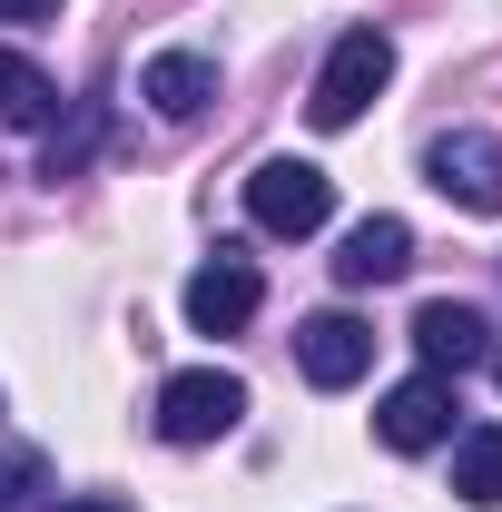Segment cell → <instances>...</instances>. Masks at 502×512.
<instances>
[{
	"mask_svg": "<svg viewBox=\"0 0 502 512\" xmlns=\"http://www.w3.org/2000/svg\"><path fill=\"white\" fill-rule=\"evenodd\" d=\"M237 424H247V384L227 375V365H188V375L158 384V434L168 444H217Z\"/></svg>",
	"mask_w": 502,
	"mask_h": 512,
	"instance_id": "cell-1",
	"label": "cell"
},
{
	"mask_svg": "<svg viewBox=\"0 0 502 512\" xmlns=\"http://www.w3.org/2000/svg\"><path fill=\"white\" fill-rule=\"evenodd\" d=\"M247 217L266 237H315V227L335 217V178H325L315 158H266L247 178Z\"/></svg>",
	"mask_w": 502,
	"mask_h": 512,
	"instance_id": "cell-2",
	"label": "cell"
},
{
	"mask_svg": "<svg viewBox=\"0 0 502 512\" xmlns=\"http://www.w3.org/2000/svg\"><path fill=\"white\" fill-rule=\"evenodd\" d=\"M384 79H394V40H384V30H345L335 60H325V79H315V99H306V119L315 128H355Z\"/></svg>",
	"mask_w": 502,
	"mask_h": 512,
	"instance_id": "cell-3",
	"label": "cell"
},
{
	"mask_svg": "<svg viewBox=\"0 0 502 512\" xmlns=\"http://www.w3.org/2000/svg\"><path fill=\"white\" fill-rule=\"evenodd\" d=\"M296 365H306L315 394H345V384H365V375H375V325L345 316V306H325V316L296 325Z\"/></svg>",
	"mask_w": 502,
	"mask_h": 512,
	"instance_id": "cell-4",
	"label": "cell"
},
{
	"mask_svg": "<svg viewBox=\"0 0 502 512\" xmlns=\"http://www.w3.org/2000/svg\"><path fill=\"white\" fill-rule=\"evenodd\" d=\"M424 178H434L453 207L502 217V138H483V128H443L434 148H424Z\"/></svg>",
	"mask_w": 502,
	"mask_h": 512,
	"instance_id": "cell-5",
	"label": "cell"
},
{
	"mask_svg": "<svg viewBox=\"0 0 502 512\" xmlns=\"http://www.w3.org/2000/svg\"><path fill=\"white\" fill-rule=\"evenodd\" d=\"M256 296H266V276H256V256L217 247V256H207V266L188 276V325H197V335H237V325L256 316Z\"/></svg>",
	"mask_w": 502,
	"mask_h": 512,
	"instance_id": "cell-6",
	"label": "cell"
},
{
	"mask_svg": "<svg viewBox=\"0 0 502 512\" xmlns=\"http://www.w3.org/2000/svg\"><path fill=\"white\" fill-rule=\"evenodd\" d=\"M375 434L394 453H434V444H453V384L443 375H414V384H394L375 404Z\"/></svg>",
	"mask_w": 502,
	"mask_h": 512,
	"instance_id": "cell-7",
	"label": "cell"
},
{
	"mask_svg": "<svg viewBox=\"0 0 502 512\" xmlns=\"http://www.w3.org/2000/svg\"><path fill=\"white\" fill-rule=\"evenodd\" d=\"M414 345H424V365H434V375H463V365H483V355H493V325H483V306L434 296V306L414 316Z\"/></svg>",
	"mask_w": 502,
	"mask_h": 512,
	"instance_id": "cell-8",
	"label": "cell"
},
{
	"mask_svg": "<svg viewBox=\"0 0 502 512\" xmlns=\"http://www.w3.org/2000/svg\"><path fill=\"white\" fill-rule=\"evenodd\" d=\"M138 99H148L158 119H197V109L217 99V60H197V50H158V60L138 69Z\"/></svg>",
	"mask_w": 502,
	"mask_h": 512,
	"instance_id": "cell-9",
	"label": "cell"
},
{
	"mask_svg": "<svg viewBox=\"0 0 502 512\" xmlns=\"http://www.w3.org/2000/svg\"><path fill=\"white\" fill-rule=\"evenodd\" d=\"M404 266H414V227H404V217H365V227H345V256H335L345 286H394Z\"/></svg>",
	"mask_w": 502,
	"mask_h": 512,
	"instance_id": "cell-10",
	"label": "cell"
},
{
	"mask_svg": "<svg viewBox=\"0 0 502 512\" xmlns=\"http://www.w3.org/2000/svg\"><path fill=\"white\" fill-rule=\"evenodd\" d=\"M60 119V79L20 50H0V128H50Z\"/></svg>",
	"mask_w": 502,
	"mask_h": 512,
	"instance_id": "cell-11",
	"label": "cell"
},
{
	"mask_svg": "<svg viewBox=\"0 0 502 512\" xmlns=\"http://www.w3.org/2000/svg\"><path fill=\"white\" fill-rule=\"evenodd\" d=\"M453 493L473 512L502 503V424H473V434H453Z\"/></svg>",
	"mask_w": 502,
	"mask_h": 512,
	"instance_id": "cell-12",
	"label": "cell"
},
{
	"mask_svg": "<svg viewBox=\"0 0 502 512\" xmlns=\"http://www.w3.org/2000/svg\"><path fill=\"white\" fill-rule=\"evenodd\" d=\"M89 148H99V99L69 119V138H50V168H40V178H79V158H89Z\"/></svg>",
	"mask_w": 502,
	"mask_h": 512,
	"instance_id": "cell-13",
	"label": "cell"
},
{
	"mask_svg": "<svg viewBox=\"0 0 502 512\" xmlns=\"http://www.w3.org/2000/svg\"><path fill=\"white\" fill-rule=\"evenodd\" d=\"M20 493H40V453H0V512H20Z\"/></svg>",
	"mask_w": 502,
	"mask_h": 512,
	"instance_id": "cell-14",
	"label": "cell"
},
{
	"mask_svg": "<svg viewBox=\"0 0 502 512\" xmlns=\"http://www.w3.org/2000/svg\"><path fill=\"white\" fill-rule=\"evenodd\" d=\"M50 512H128V503H109V493H69V503H50Z\"/></svg>",
	"mask_w": 502,
	"mask_h": 512,
	"instance_id": "cell-15",
	"label": "cell"
},
{
	"mask_svg": "<svg viewBox=\"0 0 502 512\" xmlns=\"http://www.w3.org/2000/svg\"><path fill=\"white\" fill-rule=\"evenodd\" d=\"M60 0H0V20H50Z\"/></svg>",
	"mask_w": 502,
	"mask_h": 512,
	"instance_id": "cell-16",
	"label": "cell"
},
{
	"mask_svg": "<svg viewBox=\"0 0 502 512\" xmlns=\"http://www.w3.org/2000/svg\"><path fill=\"white\" fill-rule=\"evenodd\" d=\"M493 375H502V355H493Z\"/></svg>",
	"mask_w": 502,
	"mask_h": 512,
	"instance_id": "cell-17",
	"label": "cell"
}]
</instances>
